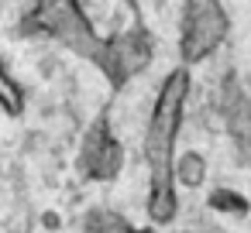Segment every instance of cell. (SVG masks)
Masks as SVG:
<instances>
[{
	"mask_svg": "<svg viewBox=\"0 0 251 233\" xmlns=\"http://www.w3.org/2000/svg\"><path fill=\"white\" fill-rule=\"evenodd\" d=\"M189 69H172L155 96L151 120L145 130V161H148V216L155 226L172 223L176 216V182H172V161H176V137L186 113L189 96Z\"/></svg>",
	"mask_w": 251,
	"mask_h": 233,
	"instance_id": "obj_1",
	"label": "cell"
},
{
	"mask_svg": "<svg viewBox=\"0 0 251 233\" xmlns=\"http://www.w3.org/2000/svg\"><path fill=\"white\" fill-rule=\"evenodd\" d=\"M31 31H42L55 42H62L69 52L100 62L103 55V38L93 31L86 11H83V0H35V7L28 14Z\"/></svg>",
	"mask_w": 251,
	"mask_h": 233,
	"instance_id": "obj_2",
	"label": "cell"
},
{
	"mask_svg": "<svg viewBox=\"0 0 251 233\" xmlns=\"http://www.w3.org/2000/svg\"><path fill=\"white\" fill-rule=\"evenodd\" d=\"M230 31L227 11L220 7V0H186L182 7V38L179 52L186 62H200L213 55Z\"/></svg>",
	"mask_w": 251,
	"mask_h": 233,
	"instance_id": "obj_3",
	"label": "cell"
},
{
	"mask_svg": "<svg viewBox=\"0 0 251 233\" xmlns=\"http://www.w3.org/2000/svg\"><path fill=\"white\" fill-rule=\"evenodd\" d=\"M148 62H151V35L145 28H131L117 38H103V55L97 65L107 72L114 86H124L127 79L145 72Z\"/></svg>",
	"mask_w": 251,
	"mask_h": 233,
	"instance_id": "obj_4",
	"label": "cell"
},
{
	"mask_svg": "<svg viewBox=\"0 0 251 233\" xmlns=\"http://www.w3.org/2000/svg\"><path fill=\"white\" fill-rule=\"evenodd\" d=\"M121 144L117 137L110 134V124H107V113H100L90 127H86V137H83V148H79V171L90 178V182H110L117 178L121 171Z\"/></svg>",
	"mask_w": 251,
	"mask_h": 233,
	"instance_id": "obj_5",
	"label": "cell"
},
{
	"mask_svg": "<svg viewBox=\"0 0 251 233\" xmlns=\"http://www.w3.org/2000/svg\"><path fill=\"white\" fill-rule=\"evenodd\" d=\"M172 182H182L186 189L203 185V182H206V161H203V154L189 151V154H182L179 161H172Z\"/></svg>",
	"mask_w": 251,
	"mask_h": 233,
	"instance_id": "obj_6",
	"label": "cell"
},
{
	"mask_svg": "<svg viewBox=\"0 0 251 233\" xmlns=\"http://www.w3.org/2000/svg\"><path fill=\"white\" fill-rule=\"evenodd\" d=\"M0 106H4L11 117H18L25 110V89L18 86V79L0 65Z\"/></svg>",
	"mask_w": 251,
	"mask_h": 233,
	"instance_id": "obj_7",
	"label": "cell"
},
{
	"mask_svg": "<svg viewBox=\"0 0 251 233\" xmlns=\"http://www.w3.org/2000/svg\"><path fill=\"white\" fill-rule=\"evenodd\" d=\"M210 209H217L224 216H244L248 212V199L230 192V189H217V192H210Z\"/></svg>",
	"mask_w": 251,
	"mask_h": 233,
	"instance_id": "obj_8",
	"label": "cell"
},
{
	"mask_svg": "<svg viewBox=\"0 0 251 233\" xmlns=\"http://www.w3.org/2000/svg\"><path fill=\"white\" fill-rule=\"evenodd\" d=\"M124 4H131V0H124Z\"/></svg>",
	"mask_w": 251,
	"mask_h": 233,
	"instance_id": "obj_9",
	"label": "cell"
}]
</instances>
